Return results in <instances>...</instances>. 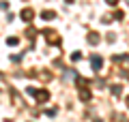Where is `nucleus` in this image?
<instances>
[{
  "label": "nucleus",
  "mask_w": 129,
  "mask_h": 122,
  "mask_svg": "<svg viewBox=\"0 0 129 122\" xmlns=\"http://www.w3.org/2000/svg\"><path fill=\"white\" fill-rule=\"evenodd\" d=\"M28 92L35 94L39 101H47V99H50V92H47V90H35V88H28Z\"/></svg>",
  "instance_id": "1"
},
{
  "label": "nucleus",
  "mask_w": 129,
  "mask_h": 122,
  "mask_svg": "<svg viewBox=\"0 0 129 122\" xmlns=\"http://www.w3.org/2000/svg\"><path fill=\"white\" fill-rule=\"evenodd\" d=\"M90 64H92V69H95V71H99V69H101V64H103V60L99 58V56H92V58H90Z\"/></svg>",
  "instance_id": "2"
},
{
  "label": "nucleus",
  "mask_w": 129,
  "mask_h": 122,
  "mask_svg": "<svg viewBox=\"0 0 129 122\" xmlns=\"http://www.w3.org/2000/svg\"><path fill=\"white\" fill-rule=\"evenodd\" d=\"M54 17H56L54 11H43V13H41V19H45V22H52Z\"/></svg>",
  "instance_id": "3"
},
{
  "label": "nucleus",
  "mask_w": 129,
  "mask_h": 122,
  "mask_svg": "<svg viewBox=\"0 0 129 122\" xmlns=\"http://www.w3.org/2000/svg\"><path fill=\"white\" fill-rule=\"evenodd\" d=\"M22 19L24 22H32V9H24L22 11Z\"/></svg>",
  "instance_id": "4"
},
{
  "label": "nucleus",
  "mask_w": 129,
  "mask_h": 122,
  "mask_svg": "<svg viewBox=\"0 0 129 122\" xmlns=\"http://www.w3.org/2000/svg\"><path fill=\"white\" fill-rule=\"evenodd\" d=\"M88 43H90V45H97V43H99V34H97V32H90V34H88Z\"/></svg>",
  "instance_id": "5"
},
{
  "label": "nucleus",
  "mask_w": 129,
  "mask_h": 122,
  "mask_svg": "<svg viewBox=\"0 0 129 122\" xmlns=\"http://www.w3.org/2000/svg\"><path fill=\"white\" fill-rule=\"evenodd\" d=\"M80 99H82V101H88V99H90V92H88L86 88H84V90H80Z\"/></svg>",
  "instance_id": "6"
},
{
  "label": "nucleus",
  "mask_w": 129,
  "mask_h": 122,
  "mask_svg": "<svg viewBox=\"0 0 129 122\" xmlns=\"http://www.w3.org/2000/svg\"><path fill=\"white\" fill-rule=\"evenodd\" d=\"M112 94L118 96V94H120V86H112Z\"/></svg>",
  "instance_id": "7"
},
{
  "label": "nucleus",
  "mask_w": 129,
  "mask_h": 122,
  "mask_svg": "<svg viewBox=\"0 0 129 122\" xmlns=\"http://www.w3.org/2000/svg\"><path fill=\"white\" fill-rule=\"evenodd\" d=\"M7 45H17V39H15V36H11V39H7Z\"/></svg>",
  "instance_id": "8"
},
{
  "label": "nucleus",
  "mask_w": 129,
  "mask_h": 122,
  "mask_svg": "<svg viewBox=\"0 0 129 122\" xmlns=\"http://www.w3.org/2000/svg\"><path fill=\"white\" fill-rule=\"evenodd\" d=\"M82 58V54H80V51H75V54H71V60H80Z\"/></svg>",
  "instance_id": "9"
},
{
  "label": "nucleus",
  "mask_w": 129,
  "mask_h": 122,
  "mask_svg": "<svg viewBox=\"0 0 129 122\" xmlns=\"http://www.w3.org/2000/svg\"><path fill=\"white\" fill-rule=\"evenodd\" d=\"M106 2H108L110 7H116V5H118V0H106Z\"/></svg>",
  "instance_id": "10"
},
{
  "label": "nucleus",
  "mask_w": 129,
  "mask_h": 122,
  "mask_svg": "<svg viewBox=\"0 0 129 122\" xmlns=\"http://www.w3.org/2000/svg\"><path fill=\"white\" fill-rule=\"evenodd\" d=\"M64 2H69V5H71V2H73V0H64Z\"/></svg>",
  "instance_id": "11"
},
{
  "label": "nucleus",
  "mask_w": 129,
  "mask_h": 122,
  "mask_svg": "<svg viewBox=\"0 0 129 122\" xmlns=\"http://www.w3.org/2000/svg\"><path fill=\"white\" fill-rule=\"evenodd\" d=\"M127 107H129V96H127Z\"/></svg>",
  "instance_id": "12"
}]
</instances>
